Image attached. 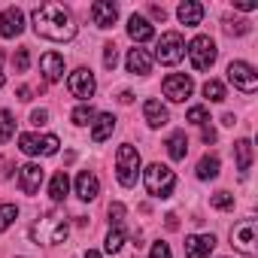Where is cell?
I'll use <instances>...</instances> for the list:
<instances>
[{
	"label": "cell",
	"instance_id": "6da1fadb",
	"mask_svg": "<svg viewBox=\"0 0 258 258\" xmlns=\"http://www.w3.org/2000/svg\"><path fill=\"white\" fill-rule=\"evenodd\" d=\"M34 31L37 37H46L52 43H67L76 37V22L67 7L61 4H40L34 10Z\"/></svg>",
	"mask_w": 258,
	"mask_h": 258
},
{
	"label": "cell",
	"instance_id": "7a4b0ae2",
	"mask_svg": "<svg viewBox=\"0 0 258 258\" xmlns=\"http://www.w3.org/2000/svg\"><path fill=\"white\" fill-rule=\"evenodd\" d=\"M115 176L121 188H134L140 179V152L131 143H121L115 149Z\"/></svg>",
	"mask_w": 258,
	"mask_h": 258
},
{
	"label": "cell",
	"instance_id": "3957f363",
	"mask_svg": "<svg viewBox=\"0 0 258 258\" xmlns=\"http://www.w3.org/2000/svg\"><path fill=\"white\" fill-rule=\"evenodd\" d=\"M143 182H146V191L152 195V198H170L173 195V188H176V173L167 167V164H149L146 170H143Z\"/></svg>",
	"mask_w": 258,
	"mask_h": 258
},
{
	"label": "cell",
	"instance_id": "277c9868",
	"mask_svg": "<svg viewBox=\"0 0 258 258\" xmlns=\"http://www.w3.org/2000/svg\"><path fill=\"white\" fill-rule=\"evenodd\" d=\"M182 58H185V40H182V34H179V31H167V34H161L152 61H161V64H179Z\"/></svg>",
	"mask_w": 258,
	"mask_h": 258
},
{
	"label": "cell",
	"instance_id": "5b68a950",
	"mask_svg": "<svg viewBox=\"0 0 258 258\" xmlns=\"http://www.w3.org/2000/svg\"><path fill=\"white\" fill-rule=\"evenodd\" d=\"M216 55H219V49H216V43L207 34H201V37H195L188 43V58H191L195 70H210L216 64Z\"/></svg>",
	"mask_w": 258,
	"mask_h": 258
},
{
	"label": "cell",
	"instance_id": "8992f818",
	"mask_svg": "<svg viewBox=\"0 0 258 258\" xmlns=\"http://www.w3.org/2000/svg\"><path fill=\"white\" fill-rule=\"evenodd\" d=\"M228 82H231L234 88H240L243 94H255V91H258V73H255V67L246 64V61H231V64H228Z\"/></svg>",
	"mask_w": 258,
	"mask_h": 258
},
{
	"label": "cell",
	"instance_id": "52a82bcc",
	"mask_svg": "<svg viewBox=\"0 0 258 258\" xmlns=\"http://www.w3.org/2000/svg\"><path fill=\"white\" fill-rule=\"evenodd\" d=\"M58 146H61V140L55 137V134H22L19 137V149L25 152V155H58Z\"/></svg>",
	"mask_w": 258,
	"mask_h": 258
},
{
	"label": "cell",
	"instance_id": "ba28073f",
	"mask_svg": "<svg viewBox=\"0 0 258 258\" xmlns=\"http://www.w3.org/2000/svg\"><path fill=\"white\" fill-rule=\"evenodd\" d=\"M231 243L243 252V255H255V243H258V222L255 219H243L231 228Z\"/></svg>",
	"mask_w": 258,
	"mask_h": 258
},
{
	"label": "cell",
	"instance_id": "9c48e42d",
	"mask_svg": "<svg viewBox=\"0 0 258 258\" xmlns=\"http://www.w3.org/2000/svg\"><path fill=\"white\" fill-rule=\"evenodd\" d=\"M161 91H164V97H167V100L182 103L185 97H191L195 82H191V76H188V73H170V76L161 82Z\"/></svg>",
	"mask_w": 258,
	"mask_h": 258
},
{
	"label": "cell",
	"instance_id": "30bf717a",
	"mask_svg": "<svg viewBox=\"0 0 258 258\" xmlns=\"http://www.w3.org/2000/svg\"><path fill=\"white\" fill-rule=\"evenodd\" d=\"M67 88H70V94H73V97H79V100L85 103L88 97H94V91H97V79H94V73H91V70L79 67V70H73V73H70Z\"/></svg>",
	"mask_w": 258,
	"mask_h": 258
},
{
	"label": "cell",
	"instance_id": "8fae6325",
	"mask_svg": "<svg viewBox=\"0 0 258 258\" xmlns=\"http://www.w3.org/2000/svg\"><path fill=\"white\" fill-rule=\"evenodd\" d=\"M25 31V13L19 7H7L0 13V37L4 40H16Z\"/></svg>",
	"mask_w": 258,
	"mask_h": 258
},
{
	"label": "cell",
	"instance_id": "7c38bea8",
	"mask_svg": "<svg viewBox=\"0 0 258 258\" xmlns=\"http://www.w3.org/2000/svg\"><path fill=\"white\" fill-rule=\"evenodd\" d=\"M43 176H46V170L40 167V164H22L19 167V188L25 191V195H37L40 191V185H43Z\"/></svg>",
	"mask_w": 258,
	"mask_h": 258
},
{
	"label": "cell",
	"instance_id": "4fadbf2b",
	"mask_svg": "<svg viewBox=\"0 0 258 258\" xmlns=\"http://www.w3.org/2000/svg\"><path fill=\"white\" fill-rule=\"evenodd\" d=\"M216 249V237L213 234H191L185 237V258H210Z\"/></svg>",
	"mask_w": 258,
	"mask_h": 258
},
{
	"label": "cell",
	"instance_id": "5bb4252c",
	"mask_svg": "<svg viewBox=\"0 0 258 258\" xmlns=\"http://www.w3.org/2000/svg\"><path fill=\"white\" fill-rule=\"evenodd\" d=\"M91 19H94V25L97 28H112L115 22H118V7L112 4V0H94L91 4Z\"/></svg>",
	"mask_w": 258,
	"mask_h": 258
},
{
	"label": "cell",
	"instance_id": "9a60e30c",
	"mask_svg": "<svg viewBox=\"0 0 258 258\" xmlns=\"http://www.w3.org/2000/svg\"><path fill=\"white\" fill-rule=\"evenodd\" d=\"M40 73H43L46 82H61V79H64V55L46 52V55L40 58Z\"/></svg>",
	"mask_w": 258,
	"mask_h": 258
},
{
	"label": "cell",
	"instance_id": "2e32d148",
	"mask_svg": "<svg viewBox=\"0 0 258 258\" xmlns=\"http://www.w3.org/2000/svg\"><path fill=\"white\" fill-rule=\"evenodd\" d=\"M127 37H131L134 43H149L152 37H155V28H152V22L146 19V16H131L127 19Z\"/></svg>",
	"mask_w": 258,
	"mask_h": 258
},
{
	"label": "cell",
	"instance_id": "e0dca14e",
	"mask_svg": "<svg viewBox=\"0 0 258 258\" xmlns=\"http://www.w3.org/2000/svg\"><path fill=\"white\" fill-rule=\"evenodd\" d=\"M127 73H134V76H146L152 73V55L146 49H131L127 52Z\"/></svg>",
	"mask_w": 258,
	"mask_h": 258
},
{
	"label": "cell",
	"instance_id": "ac0fdd59",
	"mask_svg": "<svg viewBox=\"0 0 258 258\" xmlns=\"http://www.w3.org/2000/svg\"><path fill=\"white\" fill-rule=\"evenodd\" d=\"M143 115H146V124H149V127H164V124L170 121L167 106H164L161 100H155V97H149V100L143 103Z\"/></svg>",
	"mask_w": 258,
	"mask_h": 258
},
{
	"label": "cell",
	"instance_id": "d6986e66",
	"mask_svg": "<svg viewBox=\"0 0 258 258\" xmlns=\"http://www.w3.org/2000/svg\"><path fill=\"white\" fill-rule=\"evenodd\" d=\"M97 195H100L97 176H94L91 170H82V173L76 176V198H79V201H94Z\"/></svg>",
	"mask_w": 258,
	"mask_h": 258
},
{
	"label": "cell",
	"instance_id": "ffe728a7",
	"mask_svg": "<svg viewBox=\"0 0 258 258\" xmlns=\"http://www.w3.org/2000/svg\"><path fill=\"white\" fill-rule=\"evenodd\" d=\"M112 131H115V115L112 112H100L94 118V124H91V140L94 143H103V140L112 137Z\"/></svg>",
	"mask_w": 258,
	"mask_h": 258
},
{
	"label": "cell",
	"instance_id": "44dd1931",
	"mask_svg": "<svg viewBox=\"0 0 258 258\" xmlns=\"http://www.w3.org/2000/svg\"><path fill=\"white\" fill-rule=\"evenodd\" d=\"M176 16H179V22H182L185 28H198L201 19H204V7L198 4V0H182L179 10H176Z\"/></svg>",
	"mask_w": 258,
	"mask_h": 258
},
{
	"label": "cell",
	"instance_id": "7402d4cb",
	"mask_svg": "<svg viewBox=\"0 0 258 258\" xmlns=\"http://www.w3.org/2000/svg\"><path fill=\"white\" fill-rule=\"evenodd\" d=\"M164 146H167V155H170L173 161H182V158L188 155V137H185V131H173Z\"/></svg>",
	"mask_w": 258,
	"mask_h": 258
},
{
	"label": "cell",
	"instance_id": "603a6c76",
	"mask_svg": "<svg viewBox=\"0 0 258 258\" xmlns=\"http://www.w3.org/2000/svg\"><path fill=\"white\" fill-rule=\"evenodd\" d=\"M234 155H237V170L246 176L252 170V143L249 140H237L234 143Z\"/></svg>",
	"mask_w": 258,
	"mask_h": 258
},
{
	"label": "cell",
	"instance_id": "cb8c5ba5",
	"mask_svg": "<svg viewBox=\"0 0 258 258\" xmlns=\"http://www.w3.org/2000/svg\"><path fill=\"white\" fill-rule=\"evenodd\" d=\"M67 191H70L67 170H58V173L52 176V182H49V195H52V201H55V204H61V201L67 198Z\"/></svg>",
	"mask_w": 258,
	"mask_h": 258
},
{
	"label": "cell",
	"instance_id": "d4e9b609",
	"mask_svg": "<svg viewBox=\"0 0 258 258\" xmlns=\"http://www.w3.org/2000/svg\"><path fill=\"white\" fill-rule=\"evenodd\" d=\"M216 176H219V158L207 152V155L198 161V179H216Z\"/></svg>",
	"mask_w": 258,
	"mask_h": 258
},
{
	"label": "cell",
	"instance_id": "484cf974",
	"mask_svg": "<svg viewBox=\"0 0 258 258\" xmlns=\"http://www.w3.org/2000/svg\"><path fill=\"white\" fill-rule=\"evenodd\" d=\"M121 246H124V231H121V228H109V234H106V240H103V252H106V255H118Z\"/></svg>",
	"mask_w": 258,
	"mask_h": 258
},
{
	"label": "cell",
	"instance_id": "4316f807",
	"mask_svg": "<svg viewBox=\"0 0 258 258\" xmlns=\"http://www.w3.org/2000/svg\"><path fill=\"white\" fill-rule=\"evenodd\" d=\"M70 118H73V124H94V118H97V109H94L91 103H79V106L70 112Z\"/></svg>",
	"mask_w": 258,
	"mask_h": 258
},
{
	"label": "cell",
	"instance_id": "83f0119b",
	"mask_svg": "<svg viewBox=\"0 0 258 258\" xmlns=\"http://www.w3.org/2000/svg\"><path fill=\"white\" fill-rule=\"evenodd\" d=\"M16 134V118L10 109H0V143H10Z\"/></svg>",
	"mask_w": 258,
	"mask_h": 258
},
{
	"label": "cell",
	"instance_id": "f1b7e54d",
	"mask_svg": "<svg viewBox=\"0 0 258 258\" xmlns=\"http://www.w3.org/2000/svg\"><path fill=\"white\" fill-rule=\"evenodd\" d=\"M204 97L213 100V103H222V100H225V85H222L219 79H207V82H204Z\"/></svg>",
	"mask_w": 258,
	"mask_h": 258
},
{
	"label": "cell",
	"instance_id": "f546056e",
	"mask_svg": "<svg viewBox=\"0 0 258 258\" xmlns=\"http://www.w3.org/2000/svg\"><path fill=\"white\" fill-rule=\"evenodd\" d=\"M210 207L228 213V210H234V195L231 191H216V195H210Z\"/></svg>",
	"mask_w": 258,
	"mask_h": 258
},
{
	"label": "cell",
	"instance_id": "4dcf8cb0",
	"mask_svg": "<svg viewBox=\"0 0 258 258\" xmlns=\"http://www.w3.org/2000/svg\"><path fill=\"white\" fill-rule=\"evenodd\" d=\"M225 31H228L231 37H246V34L252 31V25H249L246 19H225Z\"/></svg>",
	"mask_w": 258,
	"mask_h": 258
},
{
	"label": "cell",
	"instance_id": "1f68e13d",
	"mask_svg": "<svg viewBox=\"0 0 258 258\" xmlns=\"http://www.w3.org/2000/svg\"><path fill=\"white\" fill-rule=\"evenodd\" d=\"M16 219H19V207L16 204H0V231H7Z\"/></svg>",
	"mask_w": 258,
	"mask_h": 258
},
{
	"label": "cell",
	"instance_id": "d6a6232c",
	"mask_svg": "<svg viewBox=\"0 0 258 258\" xmlns=\"http://www.w3.org/2000/svg\"><path fill=\"white\" fill-rule=\"evenodd\" d=\"M185 121H191V124H207L210 121V112H207V106H191L188 112H185Z\"/></svg>",
	"mask_w": 258,
	"mask_h": 258
},
{
	"label": "cell",
	"instance_id": "836d02e7",
	"mask_svg": "<svg viewBox=\"0 0 258 258\" xmlns=\"http://www.w3.org/2000/svg\"><path fill=\"white\" fill-rule=\"evenodd\" d=\"M13 67L19 70V73H25L28 67H31V52L22 46V49H16V55H13Z\"/></svg>",
	"mask_w": 258,
	"mask_h": 258
},
{
	"label": "cell",
	"instance_id": "e575fe53",
	"mask_svg": "<svg viewBox=\"0 0 258 258\" xmlns=\"http://www.w3.org/2000/svg\"><path fill=\"white\" fill-rule=\"evenodd\" d=\"M121 222H124V204H109V225L112 228H121Z\"/></svg>",
	"mask_w": 258,
	"mask_h": 258
},
{
	"label": "cell",
	"instance_id": "d590c367",
	"mask_svg": "<svg viewBox=\"0 0 258 258\" xmlns=\"http://www.w3.org/2000/svg\"><path fill=\"white\" fill-rule=\"evenodd\" d=\"M115 64H118V49L109 43V46H103V67L106 70H115Z\"/></svg>",
	"mask_w": 258,
	"mask_h": 258
},
{
	"label": "cell",
	"instance_id": "8d00e7d4",
	"mask_svg": "<svg viewBox=\"0 0 258 258\" xmlns=\"http://www.w3.org/2000/svg\"><path fill=\"white\" fill-rule=\"evenodd\" d=\"M149 258H173V255H170V246H167L164 240H158V243H152V252H149Z\"/></svg>",
	"mask_w": 258,
	"mask_h": 258
},
{
	"label": "cell",
	"instance_id": "74e56055",
	"mask_svg": "<svg viewBox=\"0 0 258 258\" xmlns=\"http://www.w3.org/2000/svg\"><path fill=\"white\" fill-rule=\"evenodd\" d=\"M46 121H49V109H34V112H31V124L43 127Z\"/></svg>",
	"mask_w": 258,
	"mask_h": 258
},
{
	"label": "cell",
	"instance_id": "f35d334b",
	"mask_svg": "<svg viewBox=\"0 0 258 258\" xmlns=\"http://www.w3.org/2000/svg\"><path fill=\"white\" fill-rule=\"evenodd\" d=\"M258 4L255 0H234V10H243V13H249V10H255Z\"/></svg>",
	"mask_w": 258,
	"mask_h": 258
},
{
	"label": "cell",
	"instance_id": "ab89813d",
	"mask_svg": "<svg viewBox=\"0 0 258 258\" xmlns=\"http://www.w3.org/2000/svg\"><path fill=\"white\" fill-rule=\"evenodd\" d=\"M201 140H204V143H216V131H213L210 124H204V131H201Z\"/></svg>",
	"mask_w": 258,
	"mask_h": 258
},
{
	"label": "cell",
	"instance_id": "60d3db41",
	"mask_svg": "<svg viewBox=\"0 0 258 258\" xmlns=\"http://www.w3.org/2000/svg\"><path fill=\"white\" fill-rule=\"evenodd\" d=\"M149 16L158 19V22H164V19H167V10H164V7H149Z\"/></svg>",
	"mask_w": 258,
	"mask_h": 258
},
{
	"label": "cell",
	"instance_id": "b9f144b4",
	"mask_svg": "<svg viewBox=\"0 0 258 258\" xmlns=\"http://www.w3.org/2000/svg\"><path fill=\"white\" fill-rule=\"evenodd\" d=\"M16 94H19V100H31L34 88H31V85H19V91H16Z\"/></svg>",
	"mask_w": 258,
	"mask_h": 258
},
{
	"label": "cell",
	"instance_id": "7bdbcfd3",
	"mask_svg": "<svg viewBox=\"0 0 258 258\" xmlns=\"http://www.w3.org/2000/svg\"><path fill=\"white\" fill-rule=\"evenodd\" d=\"M164 222H167V228H170V231H176V228H179V216H176V213H167V216H164Z\"/></svg>",
	"mask_w": 258,
	"mask_h": 258
},
{
	"label": "cell",
	"instance_id": "ee69618b",
	"mask_svg": "<svg viewBox=\"0 0 258 258\" xmlns=\"http://www.w3.org/2000/svg\"><path fill=\"white\" fill-rule=\"evenodd\" d=\"M222 124H228V127H234V124H237V118H234V115L228 112V115H222Z\"/></svg>",
	"mask_w": 258,
	"mask_h": 258
},
{
	"label": "cell",
	"instance_id": "f6af8a7d",
	"mask_svg": "<svg viewBox=\"0 0 258 258\" xmlns=\"http://www.w3.org/2000/svg\"><path fill=\"white\" fill-rule=\"evenodd\" d=\"M118 100H121V103H131V100H134V94H131V91H121V94H118Z\"/></svg>",
	"mask_w": 258,
	"mask_h": 258
},
{
	"label": "cell",
	"instance_id": "bcb514c9",
	"mask_svg": "<svg viewBox=\"0 0 258 258\" xmlns=\"http://www.w3.org/2000/svg\"><path fill=\"white\" fill-rule=\"evenodd\" d=\"M4 82H7L4 79V49H0V88H4Z\"/></svg>",
	"mask_w": 258,
	"mask_h": 258
},
{
	"label": "cell",
	"instance_id": "7dc6e473",
	"mask_svg": "<svg viewBox=\"0 0 258 258\" xmlns=\"http://www.w3.org/2000/svg\"><path fill=\"white\" fill-rule=\"evenodd\" d=\"M85 258H100V252H94V249H88V252H85Z\"/></svg>",
	"mask_w": 258,
	"mask_h": 258
}]
</instances>
